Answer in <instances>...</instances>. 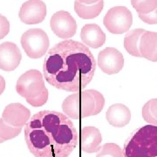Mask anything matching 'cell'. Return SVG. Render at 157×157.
Returning a JSON list of instances; mask_svg holds the SVG:
<instances>
[{
	"label": "cell",
	"mask_w": 157,
	"mask_h": 157,
	"mask_svg": "<svg viewBox=\"0 0 157 157\" xmlns=\"http://www.w3.org/2000/svg\"><path fill=\"white\" fill-rule=\"evenodd\" d=\"M42 73L38 70H29L19 77L16 85L17 93L25 100L39 96L45 89Z\"/></svg>",
	"instance_id": "52a82bcc"
},
{
	"label": "cell",
	"mask_w": 157,
	"mask_h": 157,
	"mask_svg": "<svg viewBox=\"0 0 157 157\" xmlns=\"http://www.w3.org/2000/svg\"><path fill=\"white\" fill-rule=\"evenodd\" d=\"M5 141H6V140H4L3 139H1V138H0V143H3V142H5Z\"/></svg>",
	"instance_id": "f1b7e54d"
},
{
	"label": "cell",
	"mask_w": 157,
	"mask_h": 157,
	"mask_svg": "<svg viewBox=\"0 0 157 157\" xmlns=\"http://www.w3.org/2000/svg\"><path fill=\"white\" fill-rule=\"evenodd\" d=\"M142 117L144 119V121L148 124L157 126V119L152 113L148 101L144 105V107L142 108Z\"/></svg>",
	"instance_id": "603a6c76"
},
{
	"label": "cell",
	"mask_w": 157,
	"mask_h": 157,
	"mask_svg": "<svg viewBox=\"0 0 157 157\" xmlns=\"http://www.w3.org/2000/svg\"><path fill=\"white\" fill-rule=\"evenodd\" d=\"M52 31L59 38L67 39L73 37L77 31V24L73 17L66 11L55 12L50 20Z\"/></svg>",
	"instance_id": "ba28073f"
},
{
	"label": "cell",
	"mask_w": 157,
	"mask_h": 157,
	"mask_svg": "<svg viewBox=\"0 0 157 157\" xmlns=\"http://www.w3.org/2000/svg\"><path fill=\"white\" fill-rule=\"evenodd\" d=\"M96 62L89 48L78 41L66 39L48 51L44 60L45 80L58 89L78 92L94 78Z\"/></svg>",
	"instance_id": "6da1fadb"
},
{
	"label": "cell",
	"mask_w": 157,
	"mask_h": 157,
	"mask_svg": "<svg viewBox=\"0 0 157 157\" xmlns=\"http://www.w3.org/2000/svg\"><path fill=\"white\" fill-rule=\"evenodd\" d=\"M80 39L85 45L99 48L106 42V34L96 24L85 25L80 32Z\"/></svg>",
	"instance_id": "4fadbf2b"
},
{
	"label": "cell",
	"mask_w": 157,
	"mask_h": 157,
	"mask_svg": "<svg viewBox=\"0 0 157 157\" xmlns=\"http://www.w3.org/2000/svg\"><path fill=\"white\" fill-rule=\"evenodd\" d=\"M148 103H149V107H150V110H151L152 113L157 119V99L150 100L148 101Z\"/></svg>",
	"instance_id": "484cf974"
},
{
	"label": "cell",
	"mask_w": 157,
	"mask_h": 157,
	"mask_svg": "<svg viewBox=\"0 0 157 157\" xmlns=\"http://www.w3.org/2000/svg\"><path fill=\"white\" fill-rule=\"evenodd\" d=\"M5 88H6V79L3 76L0 75V95L4 93Z\"/></svg>",
	"instance_id": "4316f807"
},
{
	"label": "cell",
	"mask_w": 157,
	"mask_h": 157,
	"mask_svg": "<svg viewBox=\"0 0 157 157\" xmlns=\"http://www.w3.org/2000/svg\"><path fill=\"white\" fill-rule=\"evenodd\" d=\"M46 16V6L42 0H27L21 6L18 17L26 25L43 22Z\"/></svg>",
	"instance_id": "30bf717a"
},
{
	"label": "cell",
	"mask_w": 157,
	"mask_h": 157,
	"mask_svg": "<svg viewBox=\"0 0 157 157\" xmlns=\"http://www.w3.org/2000/svg\"><path fill=\"white\" fill-rule=\"evenodd\" d=\"M131 4L138 14H147L157 7V0H131Z\"/></svg>",
	"instance_id": "44dd1931"
},
{
	"label": "cell",
	"mask_w": 157,
	"mask_h": 157,
	"mask_svg": "<svg viewBox=\"0 0 157 157\" xmlns=\"http://www.w3.org/2000/svg\"><path fill=\"white\" fill-rule=\"evenodd\" d=\"M96 157H124L123 150L115 143H106L101 147Z\"/></svg>",
	"instance_id": "ffe728a7"
},
{
	"label": "cell",
	"mask_w": 157,
	"mask_h": 157,
	"mask_svg": "<svg viewBox=\"0 0 157 157\" xmlns=\"http://www.w3.org/2000/svg\"><path fill=\"white\" fill-rule=\"evenodd\" d=\"M102 135L94 127H85L81 129V148L86 153H95L101 149Z\"/></svg>",
	"instance_id": "5bb4252c"
},
{
	"label": "cell",
	"mask_w": 157,
	"mask_h": 157,
	"mask_svg": "<svg viewBox=\"0 0 157 157\" xmlns=\"http://www.w3.org/2000/svg\"><path fill=\"white\" fill-rule=\"evenodd\" d=\"M104 105V96L96 90L89 89L67 97L62 103V109L67 117L78 120L97 115Z\"/></svg>",
	"instance_id": "3957f363"
},
{
	"label": "cell",
	"mask_w": 157,
	"mask_h": 157,
	"mask_svg": "<svg viewBox=\"0 0 157 157\" xmlns=\"http://www.w3.org/2000/svg\"><path fill=\"white\" fill-rule=\"evenodd\" d=\"M22 128L13 127L6 122L2 118L0 119V138L4 140H8L17 137L20 134Z\"/></svg>",
	"instance_id": "d6986e66"
},
{
	"label": "cell",
	"mask_w": 157,
	"mask_h": 157,
	"mask_svg": "<svg viewBox=\"0 0 157 157\" xmlns=\"http://www.w3.org/2000/svg\"><path fill=\"white\" fill-rule=\"evenodd\" d=\"M104 1L100 0L93 5H85L78 0L74 2V11L78 17L83 19H93L97 17L103 10Z\"/></svg>",
	"instance_id": "e0dca14e"
},
{
	"label": "cell",
	"mask_w": 157,
	"mask_h": 157,
	"mask_svg": "<svg viewBox=\"0 0 157 157\" xmlns=\"http://www.w3.org/2000/svg\"><path fill=\"white\" fill-rule=\"evenodd\" d=\"M78 1L82 4H85V5H93V4L99 2L100 0H78Z\"/></svg>",
	"instance_id": "83f0119b"
},
{
	"label": "cell",
	"mask_w": 157,
	"mask_h": 157,
	"mask_svg": "<svg viewBox=\"0 0 157 157\" xmlns=\"http://www.w3.org/2000/svg\"><path fill=\"white\" fill-rule=\"evenodd\" d=\"M146 31L143 29H135L129 31L124 38V47L132 56L142 58L140 52V41L141 36Z\"/></svg>",
	"instance_id": "ac0fdd59"
},
{
	"label": "cell",
	"mask_w": 157,
	"mask_h": 157,
	"mask_svg": "<svg viewBox=\"0 0 157 157\" xmlns=\"http://www.w3.org/2000/svg\"><path fill=\"white\" fill-rule=\"evenodd\" d=\"M22 55L17 45L12 42H4L0 45V69L11 72L18 67Z\"/></svg>",
	"instance_id": "8fae6325"
},
{
	"label": "cell",
	"mask_w": 157,
	"mask_h": 157,
	"mask_svg": "<svg viewBox=\"0 0 157 157\" xmlns=\"http://www.w3.org/2000/svg\"><path fill=\"white\" fill-rule=\"evenodd\" d=\"M103 23L109 33L122 34L128 33L133 24L132 12L125 6H115L108 10Z\"/></svg>",
	"instance_id": "8992f818"
},
{
	"label": "cell",
	"mask_w": 157,
	"mask_h": 157,
	"mask_svg": "<svg viewBox=\"0 0 157 157\" xmlns=\"http://www.w3.org/2000/svg\"><path fill=\"white\" fill-rule=\"evenodd\" d=\"M10 32V23L5 16L0 14V39H4Z\"/></svg>",
	"instance_id": "d4e9b609"
},
{
	"label": "cell",
	"mask_w": 157,
	"mask_h": 157,
	"mask_svg": "<svg viewBox=\"0 0 157 157\" xmlns=\"http://www.w3.org/2000/svg\"><path fill=\"white\" fill-rule=\"evenodd\" d=\"M47 100H48V90H47V88H45L39 96L33 98V99L26 100V101L31 106H33L34 107H39L45 105Z\"/></svg>",
	"instance_id": "7402d4cb"
},
{
	"label": "cell",
	"mask_w": 157,
	"mask_h": 157,
	"mask_svg": "<svg viewBox=\"0 0 157 157\" xmlns=\"http://www.w3.org/2000/svg\"><path fill=\"white\" fill-rule=\"evenodd\" d=\"M31 112L20 103H11L6 107L2 119L13 127L23 128L30 121Z\"/></svg>",
	"instance_id": "7c38bea8"
},
{
	"label": "cell",
	"mask_w": 157,
	"mask_h": 157,
	"mask_svg": "<svg viewBox=\"0 0 157 157\" xmlns=\"http://www.w3.org/2000/svg\"><path fill=\"white\" fill-rule=\"evenodd\" d=\"M139 47L142 58L157 61V33L146 31L140 38Z\"/></svg>",
	"instance_id": "2e32d148"
},
{
	"label": "cell",
	"mask_w": 157,
	"mask_h": 157,
	"mask_svg": "<svg viewBox=\"0 0 157 157\" xmlns=\"http://www.w3.org/2000/svg\"><path fill=\"white\" fill-rule=\"evenodd\" d=\"M25 139L35 157H68L78 145V137L66 114L44 110L25 126Z\"/></svg>",
	"instance_id": "7a4b0ae2"
},
{
	"label": "cell",
	"mask_w": 157,
	"mask_h": 157,
	"mask_svg": "<svg viewBox=\"0 0 157 157\" xmlns=\"http://www.w3.org/2000/svg\"><path fill=\"white\" fill-rule=\"evenodd\" d=\"M49 38L43 30L30 29L21 37V45L29 58L39 59L45 54L49 47Z\"/></svg>",
	"instance_id": "5b68a950"
},
{
	"label": "cell",
	"mask_w": 157,
	"mask_h": 157,
	"mask_svg": "<svg viewBox=\"0 0 157 157\" xmlns=\"http://www.w3.org/2000/svg\"><path fill=\"white\" fill-rule=\"evenodd\" d=\"M124 157H157V126L141 127L126 140Z\"/></svg>",
	"instance_id": "277c9868"
},
{
	"label": "cell",
	"mask_w": 157,
	"mask_h": 157,
	"mask_svg": "<svg viewBox=\"0 0 157 157\" xmlns=\"http://www.w3.org/2000/svg\"><path fill=\"white\" fill-rule=\"evenodd\" d=\"M98 66L103 73L108 75L118 73L124 67L123 55L113 47L105 48L98 55Z\"/></svg>",
	"instance_id": "9c48e42d"
},
{
	"label": "cell",
	"mask_w": 157,
	"mask_h": 157,
	"mask_svg": "<svg viewBox=\"0 0 157 157\" xmlns=\"http://www.w3.org/2000/svg\"><path fill=\"white\" fill-rule=\"evenodd\" d=\"M106 118L108 123L115 128H123L131 120V112L123 104H113L107 109Z\"/></svg>",
	"instance_id": "9a60e30c"
},
{
	"label": "cell",
	"mask_w": 157,
	"mask_h": 157,
	"mask_svg": "<svg viewBox=\"0 0 157 157\" xmlns=\"http://www.w3.org/2000/svg\"><path fill=\"white\" fill-rule=\"evenodd\" d=\"M140 19L148 25H156L157 24V7L155 10L147 14H138Z\"/></svg>",
	"instance_id": "cb8c5ba5"
}]
</instances>
